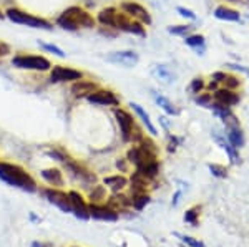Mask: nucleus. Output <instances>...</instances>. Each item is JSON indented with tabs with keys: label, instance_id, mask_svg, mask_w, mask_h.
I'll return each instance as SVG.
<instances>
[{
	"label": "nucleus",
	"instance_id": "obj_1",
	"mask_svg": "<svg viewBox=\"0 0 249 247\" xmlns=\"http://www.w3.org/2000/svg\"><path fill=\"white\" fill-rule=\"evenodd\" d=\"M57 25L68 32H77L78 29H95L96 17L78 5H71L63 10L57 18Z\"/></svg>",
	"mask_w": 249,
	"mask_h": 247
},
{
	"label": "nucleus",
	"instance_id": "obj_2",
	"mask_svg": "<svg viewBox=\"0 0 249 247\" xmlns=\"http://www.w3.org/2000/svg\"><path fill=\"white\" fill-rule=\"evenodd\" d=\"M0 179L5 181L7 184L27 191V193H35L37 191L35 179L22 166L14 165V163L0 161Z\"/></svg>",
	"mask_w": 249,
	"mask_h": 247
},
{
	"label": "nucleus",
	"instance_id": "obj_3",
	"mask_svg": "<svg viewBox=\"0 0 249 247\" xmlns=\"http://www.w3.org/2000/svg\"><path fill=\"white\" fill-rule=\"evenodd\" d=\"M5 17L14 23H18V25H27L30 29H45L50 30L52 23L48 20L42 18V17H35L32 14H27V12L20 10V9H9L5 12Z\"/></svg>",
	"mask_w": 249,
	"mask_h": 247
},
{
	"label": "nucleus",
	"instance_id": "obj_4",
	"mask_svg": "<svg viewBox=\"0 0 249 247\" xmlns=\"http://www.w3.org/2000/svg\"><path fill=\"white\" fill-rule=\"evenodd\" d=\"M12 65L15 68L29 71H50L52 68L50 60L42 55H17L12 58Z\"/></svg>",
	"mask_w": 249,
	"mask_h": 247
},
{
	"label": "nucleus",
	"instance_id": "obj_5",
	"mask_svg": "<svg viewBox=\"0 0 249 247\" xmlns=\"http://www.w3.org/2000/svg\"><path fill=\"white\" fill-rule=\"evenodd\" d=\"M115 29L118 32H126V33L138 35V37H146V29H144L143 23L138 22V20H133L131 17H128V15L122 10H118V14H116Z\"/></svg>",
	"mask_w": 249,
	"mask_h": 247
},
{
	"label": "nucleus",
	"instance_id": "obj_6",
	"mask_svg": "<svg viewBox=\"0 0 249 247\" xmlns=\"http://www.w3.org/2000/svg\"><path fill=\"white\" fill-rule=\"evenodd\" d=\"M83 78V71L70 68L63 65H53L50 68V82L52 83H73Z\"/></svg>",
	"mask_w": 249,
	"mask_h": 247
},
{
	"label": "nucleus",
	"instance_id": "obj_7",
	"mask_svg": "<svg viewBox=\"0 0 249 247\" xmlns=\"http://www.w3.org/2000/svg\"><path fill=\"white\" fill-rule=\"evenodd\" d=\"M120 10L124 12L128 17H131L133 20H138L143 25H151V15L150 12L144 9L143 5H140L138 2H122L120 3Z\"/></svg>",
	"mask_w": 249,
	"mask_h": 247
},
{
	"label": "nucleus",
	"instance_id": "obj_8",
	"mask_svg": "<svg viewBox=\"0 0 249 247\" xmlns=\"http://www.w3.org/2000/svg\"><path fill=\"white\" fill-rule=\"evenodd\" d=\"M43 196L48 199V202L57 206V208L62 209L63 213H73L68 193H63V191L55 189V188H48V189H43Z\"/></svg>",
	"mask_w": 249,
	"mask_h": 247
},
{
	"label": "nucleus",
	"instance_id": "obj_9",
	"mask_svg": "<svg viewBox=\"0 0 249 247\" xmlns=\"http://www.w3.org/2000/svg\"><path fill=\"white\" fill-rule=\"evenodd\" d=\"M87 99H88V103H93V105H100V106H118L120 105V98L116 97L111 90L98 88L91 95H88Z\"/></svg>",
	"mask_w": 249,
	"mask_h": 247
},
{
	"label": "nucleus",
	"instance_id": "obj_10",
	"mask_svg": "<svg viewBox=\"0 0 249 247\" xmlns=\"http://www.w3.org/2000/svg\"><path fill=\"white\" fill-rule=\"evenodd\" d=\"M115 118H116V123H118V126H120V131H122L123 141H130L131 130H133V126L136 125L133 116H131L126 110L115 108Z\"/></svg>",
	"mask_w": 249,
	"mask_h": 247
},
{
	"label": "nucleus",
	"instance_id": "obj_11",
	"mask_svg": "<svg viewBox=\"0 0 249 247\" xmlns=\"http://www.w3.org/2000/svg\"><path fill=\"white\" fill-rule=\"evenodd\" d=\"M108 62L115 63V65H122L126 66V68H133V66L138 63V53L133 50H123V51H113L107 57Z\"/></svg>",
	"mask_w": 249,
	"mask_h": 247
},
{
	"label": "nucleus",
	"instance_id": "obj_12",
	"mask_svg": "<svg viewBox=\"0 0 249 247\" xmlns=\"http://www.w3.org/2000/svg\"><path fill=\"white\" fill-rule=\"evenodd\" d=\"M68 198H70V202H71V208H73L75 216H77L78 219H83V221L90 219L88 206H87L85 199H83V196L78 193V191H70V193H68Z\"/></svg>",
	"mask_w": 249,
	"mask_h": 247
},
{
	"label": "nucleus",
	"instance_id": "obj_13",
	"mask_svg": "<svg viewBox=\"0 0 249 247\" xmlns=\"http://www.w3.org/2000/svg\"><path fill=\"white\" fill-rule=\"evenodd\" d=\"M88 213H90V217L98 219V221H108V222L118 221V213L115 209H111L110 206L91 204L88 206Z\"/></svg>",
	"mask_w": 249,
	"mask_h": 247
},
{
	"label": "nucleus",
	"instance_id": "obj_14",
	"mask_svg": "<svg viewBox=\"0 0 249 247\" xmlns=\"http://www.w3.org/2000/svg\"><path fill=\"white\" fill-rule=\"evenodd\" d=\"M100 86L96 85L95 82H91V80H77V82H73V85H71L70 88V93L73 95L75 98H87L88 95H91L93 91L98 90Z\"/></svg>",
	"mask_w": 249,
	"mask_h": 247
},
{
	"label": "nucleus",
	"instance_id": "obj_15",
	"mask_svg": "<svg viewBox=\"0 0 249 247\" xmlns=\"http://www.w3.org/2000/svg\"><path fill=\"white\" fill-rule=\"evenodd\" d=\"M126 159L131 163V165H135L136 168H138V166L144 165V163L153 161V159H156V156H153V154H150V153H146V151H144L142 146L138 145V146H133V148L128 149Z\"/></svg>",
	"mask_w": 249,
	"mask_h": 247
},
{
	"label": "nucleus",
	"instance_id": "obj_16",
	"mask_svg": "<svg viewBox=\"0 0 249 247\" xmlns=\"http://www.w3.org/2000/svg\"><path fill=\"white\" fill-rule=\"evenodd\" d=\"M213 98H214V101L223 103V105L230 106V108L231 106H236L241 101L239 93H236L234 90H230V88H218L213 93Z\"/></svg>",
	"mask_w": 249,
	"mask_h": 247
},
{
	"label": "nucleus",
	"instance_id": "obj_17",
	"mask_svg": "<svg viewBox=\"0 0 249 247\" xmlns=\"http://www.w3.org/2000/svg\"><path fill=\"white\" fill-rule=\"evenodd\" d=\"M116 14H118V9L116 7H107V9H102L96 15V23L103 27H111L115 29V20H116Z\"/></svg>",
	"mask_w": 249,
	"mask_h": 247
},
{
	"label": "nucleus",
	"instance_id": "obj_18",
	"mask_svg": "<svg viewBox=\"0 0 249 247\" xmlns=\"http://www.w3.org/2000/svg\"><path fill=\"white\" fill-rule=\"evenodd\" d=\"M214 17L218 20H224V22H239L241 14L238 10L230 9V7H226V5H219V7H216V10H214Z\"/></svg>",
	"mask_w": 249,
	"mask_h": 247
},
{
	"label": "nucleus",
	"instance_id": "obj_19",
	"mask_svg": "<svg viewBox=\"0 0 249 247\" xmlns=\"http://www.w3.org/2000/svg\"><path fill=\"white\" fill-rule=\"evenodd\" d=\"M42 178L45 179L50 186H55V188H60L63 186V173L57 168H48V169H43L42 173Z\"/></svg>",
	"mask_w": 249,
	"mask_h": 247
},
{
	"label": "nucleus",
	"instance_id": "obj_20",
	"mask_svg": "<svg viewBox=\"0 0 249 247\" xmlns=\"http://www.w3.org/2000/svg\"><path fill=\"white\" fill-rule=\"evenodd\" d=\"M103 184L107 186V188H110L113 193H120V191H123L124 188L128 186V179L123 176V174H116V176H108L103 179Z\"/></svg>",
	"mask_w": 249,
	"mask_h": 247
},
{
	"label": "nucleus",
	"instance_id": "obj_21",
	"mask_svg": "<svg viewBox=\"0 0 249 247\" xmlns=\"http://www.w3.org/2000/svg\"><path fill=\"white\" fill-rule=\"evenodd\" d=\"M136 173H140L142 176H144L146 179H150V181H151V179H155L160 174V163L156 161V159L144 163V165L136 168Z\"/></svg>",
	"mask_w": 249,
	"mask_h": 247
},
{
	"label": "nucleus",
	"instance_id": "obj_22",
	"mask_svg": "<svg viewBox=\"0 0 249 247\" xmlns=\"http://www.w3.org/2000/svg\"><path fill=\"white\" fill-rule=\"evenodd\" d=\"M130 106H131V110H133L135 113H136V116L142 119V123H143L144 126H146V130L150 131L151 134H156V133H158V131H156V128L153 126V123H151L150 115H148L146 111H144V110L142 108V106L138 105V103H133V101H131V103H130Z\"/></svg>",
	"mask_w": 249,
	"mask_h": 247
},
{
	"label": "nucleus",
	"instance_id": "obj_23",
	"mask_svg": "<svg viewBox=\"0 0 249 247\" xmlns=\"http://www.w3.org/2000/svg\"><path fill=\"white\" fill-rule=\"evenodd\" d=\"M184 43H186L188 47H191V49H195L196 51H198V55H203V51L206 50V47H204L206 38H204L203 35H199V33L188 35V37L184 38Z\"/></svg>",
	"mask_w": 249,
	"mask_h": 247
},
{
	"label": "nucleus",
	"instance_id": "obj_24",
	"mask_svg": "<svg viewBox=\"0 0 249 247\" xmlns=\"http://www.w3.org/2000/svg\"><path fill=\"white\" fill-rule=\"evenodd\" d=\"M228 141L234 149H239L244 146V136H243V131H241L239 126L236 128H228Z\"/></svg>",
	"mask_w": 249,
	"mask_h": 247
},
{
	"label": "nucleus",
	"instance_id": "obj_25",
	"mask_svg": "<svg viewBox=\"0 0 249 247\" xmlns=\"http://www.w3.org/2000/svg\"><path fill=\"white\" fill-rule=\"evenodd\" d=\"M213 136H214L216 143H218V145L221 146V148H223V149L228 153V156H230V159H231L232 165H238V163H239V156H238V153H236V149L232 148V146L230 145V141H224V139L221 138V136H218V134H216V133H213Z\"/></svg>",
	"mask_w": 249,
	"mask_h": 247
},
{
	"label": "nucleus",
	"instance_id": "obj_26",
	"mask_svg": "<svg viewBox=\"0 0 249 247\" xmlns=\"http://www.w3.org/2000/svg\"><path fill=\"white\" fill-rule=\"evenodd\" d=\"M156 103H158V105L161 106V108L166 111L168 115H171V116H176V115H179V110L176 108V106L173 105V103L166 97H161V95H160V97H156Z\"/></svg>",
	"mask_w": 249,
	"mask_h": 247
},
{
	"label": "nucleus",
	"instance_id": "obj_27",
	"mask_svg": "<svg viewBox=\"0 0 249 247\" xmlns=\"http://www.w3.org/2000/svg\"><path fill=\"white\" fill-rule=\"evenodd\" d=\"M155 75H156V77H158L160 80L166 82V83L175 82V75H173L171 71L168 70L164 65H156V66H155Z\"/></svg>",
	"mask_w": 249,
	"mask_h": 247
},
{
	"label": "nucleus",
	"instance_id": "obj_28",
	"mask_svg": "<svg viewBox=\"0 0 249 247\" xmlns=\"http://www.w3.org/2000/svg\"><path fill=\"white\" fill-rule=\"evenodd\" d=\"M195 101L198 103L199 106H204V108H211V105H213V101H214V98H213L211 91H208V93H203V91H201L199 95H196Z\"/></svg>",
	"mask_w": 249,
	"mask_h": 247
},
{
	"label": "nucleus",
	"instance_id": "obj_29",
	"mask_svg": "<svg viewBox=\"0 0 249 247\" xmlns=\"http://www.w3.org/2000/svg\"><path fill=\"white\" fill-rule=\"evenodd\" d=\"M148 204H150V196H148V194L142 193V194L133 196V208L136 211H143Z\"/></svg>",
	"mask_w": 249,
	"mask_h": 247
},
{
	"label": "nucleus",
	"instance_id": "obj_30",
	"mask_svg": "<svg viewBox=\"0 0 249 247\" xmlns=\"http://www.w3.org/2000/svg\"><path fill=\"white\" fill-rule=\"evenodd\" d=\"M140 146L146 151V153H150V154H153V156H158V146L155 145V141L153 139H150V138H143L142 141H140Z\"/></svg>",
	"mask_w": 249,
	"mask_h": 247
},
{
	"label": "nucleus",
	"instance_id": "obj_31",
	"mask_svg": "<svg viewBox=\"0 0 249 247\" xmlns=\"http://www.w3.org/2000/svg\"><path fill=\"white\" fill-rule=\"evenodd\" d=\"M193 30V25H170L168 27V32L171 35H183V37H188V33Z\"/></svg>",
	"mask_w": 249,
	"mask_h": 247
},
{
	"label": "nucleus",
	"instance_id": "obj_32",
	"mask_svg": "<svg viewBox=\"0 0 249 247\" xmlns=\"http://www.w3.org/2000/svg\"><path fill=\"white\" fill-rule=\"evenodd\" d=\"M198 216H199L198 206H196V208L188 209L186 213H184V222H188V224H191V226H196L198 224Z\"/></svg>",
	"mask_w": 249,
	"mask_h": 247
},
{
	"label": "nucleus",
	"instance_id": "obj_33",
	"mask_svg": "<svg viewBox=\"0 0 249 247\" xmlns=\"http://www.w3.org/2000/svg\"><path fill=\"white\" fill-rule=\"evenodd\" d=\"M204 88H206V85H204V80H203L201 77H196V78H193V80H191V83H190L191 93L199 95L201 91H204Z\"/></svg>",
	"mask_w": 249,
	"mask_h": 247
},
{
	"label": "nucleus",
	"instance_id": "obj_34",
	"mask_svg": "<svg viewBox=\"0 0 249 247\" xmlns=\"http://www.w3.org/2000/svg\"><path fill=\"white\" fill-rule=\"evenodd\" d=\"M90 199L91 201H103L107 199V191H105V186H93V191L90 193Z\"/></svg>",
	"mask_w": 249,
	"mask_h": 247
},
{
	"label": "nucleus",
	"instance_id": "obj_35",
	"mask_svg": "<svg viewBox=\"0 0 249 247\" xmlns=\"http://www.w3.org/2000/svg\"><path fill=\"white\" fill-rule=\"evenodd\" d=\"M38 45L42 47L43 50L50 51V53L57 55V57H60V58H65V51H63V50L60 49V47H57V45H52V43H43V42H38Z\"/></svg>",
	"mask_w": 249,
	"mask_h": 247
},
{
	"label": "nucleus",
	"instance_id": "obj_36",
	"mask_svg": "<svg viewBox=\"0 0 249 247\" xmlns=\"http://www.w3.org/2000/svg\"><path fill=\"white\" fill-rule=\"evenodd\" d=\"M223 83H224V88H230V90L236 91L241 86V78H238L236 75H228Z\"/></svg>",
	"mask_w": 249,
	"mask_h": 247
},
{
	"label": "nucleus",
	"instance_id": "obj_37",
	"mask_svg": "<svg viewBox=\"0 0 249 247\" xmlns=\"http://www.w3.org/2000/svg\"><path fill=\"white\" fill-rule=\"evenodd\" d=\"M175 236L179 237L184 242V244L190 246V247H204V244H203L201 241H196V239L191 237V236H181V234H175Z\"/></svg>",
	"mask_w": 249,
	"mask_h": 247
},
{
	"label": "nucleus",
	"instance_id": "obj_38",
	"mask_svg": "<svg viewBox=\"0 0 249 247\" xmlns=\"http://www.w3.org/2000/svg\"><path fill=\"white\" fill-rule=\"evenodd\" d=\"M210 171H211L213 176H216V178H226L228 176L226 168H223V166H219V165H210Z\"/></svg>",
	"mask_w": 249,
	"mask_h": 247
},
{
	"label": "nucleus",
	"instance_id": "obj_39",
	"mask_svg": "<svg viewBox=\"0 0 249 247\" xmlns=\"http://www.w3.org/2000/svg\"><path fill=\"white\" fill-rule=\"evenodd\" d=\"M176 12H178L181 17H184V18H190V20H196V14L193 10H190V9H186V7H178L176 9Z\"/></svg>",
	"mask_w": 249,
	"mask_h": 247
},
{
	"label": "nucleus",
	"instance_id": "obj_40",
	"mask_svg": "<svg viewBox=\"0 0 249 247\" xmlns=\"http://www.w3.org/2000/svg\"><path fill=\"white\" fill-rule=\"evenodd\" d=\"M100 33L102 35H105V37H116V35H118V30L116 29H111V27H103L102 25V29H100Z\"/></svg>",
	"mask_w": 249,
	"mask_h": 247
},
{
	"label": "nucleus",
	"instance_id": "obj_41",
	"mask_svg": "<svg viewBox=\"0 0 249 247\" xmlns=\"http://www.w3.org/2000/svg\"><path fill=\"white\" fill-rule=\"evenodd\" d=\"M128 159H118V161H116V168H118L120 171H122V173H126L128 171Z\"/></svg>",
	"mask_w": 249,
	"mask_h": 247
},
{
	"label": "nucleus",
	"instance_id": "obj_42",
	"mask_svg": "<svg viewBox=\"0 0 249 247\" xmlns=\"http://www.w3.org/2000/svg\"><path fill=\"white\" fill-rule=\"evenodd\" d=\"M226 77H228V73H224V71H214V73H213V80L218 83H223L224 80H226Z\"/></svg>",
	"mask_w": 249,
	"mask_h": 247
},
{
	"label": "nucleus",
	"instance_id": "obj_43",
	"mask_svg": "<svg viewBox=\"0 0 249 247\" xmlns=\"http://www.w3.org/2000/svg\"><path fill=\"white\" fill-rule=\"evenodd\" d=\"M9 53H10V47L7 45V43L0 42V58H2V57H7Z\"/></svg>",
	"mask_w": 249,
	"mask_h": 247
},
{
	"label": "nucleus",
	"instance_id": "obj_44",
	"mask_svg": "<svg viewBox=\"0 0 249 247\" xmlns=\"http://www.w3.org/2000/svg\"><path fill=\"white\" fill-rule=\"evenodd\" d=\"M218 85H219L218 82H214V80H211V82L206 85V88H208V91H211V93H214V91L218 90Z\"/></svg>",
	"mask_w": 249,
	"mask_h": 247
},
{
	"label": "nucleus",
	"instance_id": "obj_45",
	"mask_svg": "<svg viewBox=\"0 0 249 247\" xmlns=\"http://www.w3.org/2000/svg\"><path fill=\"white\" fill-rule=\"evenodd\" d=\"M179 198H181V191H178V193L175 194V198H173V208H176V206H178V202H179Z\"/></svg>",
	"mask_w": 249,
	"mask_h": 247
},
{
	"label": "nucleus",
	"instance_id": "obj_46",
	"mask_svg": "<svg viewBox=\"0 0 249 247\" xmlns=\"http://www.w3.org/2000/svg\"><path fill=\"white\" fill-rule=\"evenodd\" d=\"M226 66H230L231 70H239V71H248L244 66H239V65H226Z\"/></svg>",
	"mask_w": 249,
	"mask_h": 247
},
{
	"label": "nucleus",
	"instance_id": "obj_47",
	"mask_svg": "<svg viewBox=\"0 0 249 247\" xmlns=\"http://www.w3.org/2000/svg\"><path fill=\"white\" fill-rule=\"evenodd\" d=\"M32 247H50V246H43V244H40V242H34Z\"/></svg>",
	"mask_w": 249,
	"mask_h": 247
},
{
	"label": "nucleus",
	"instance_id": "obj_48",
	"mask_svg": "<svg viewBox=\"0 0 249 247\" xmlns=\"http://www.w3.org/2000/svg\"><path fill=\"white\" fill-rule=\"evenodd\" d=\"M5 17V14H2V12H0V18H3Z\"/></svg>",
	"mask_w": 249,
	"mask_h": 247
},
{
	"label": "nucleus",
	"instance_id": "obj_49",
	"mask_svg": "<svg viewBox=\"0 0 249 247\" xmlns=\"http://www.w3.org/2000/svg\"><path fill=\"white\" fill-rule=\"evenodd\" d=\"M231 2H239V0H231Z\"/></svg>",
	"mask_w": 249,
	"mask_h": 247
}]
</instances>
